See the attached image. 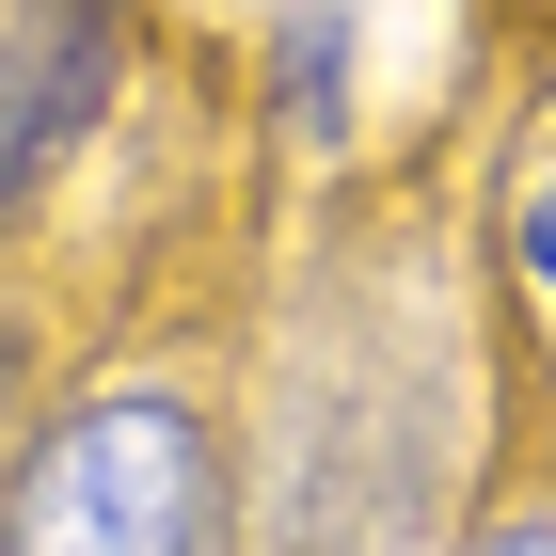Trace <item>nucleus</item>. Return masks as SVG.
<instances>
[{
    "label": "nucleus",
    "instance_id": "nucleus-1",
    "mask_svg": "<svg viewBox=\"0 0 556 556\" xmlns=\"http://www.w3.org/2000/svg\"><path fill=\"white\" fill-rule=\"evenodd\" d=\"M0 556H223V414L191 382H80L0 462Z\"/></svg>",
    "mask_w": 556,
    "mask_h": 556
},
{
    "label": "nucleus",
    "instance_id": "nucleus-2",
    "mask_svg": "<svg viewBox=\"0 0 556 556\" xmlns=\"http://www.w3.org/2000/svg\"><path fill=\"white\" fill-rule=\"evenodd\" d=\"M128 33L143 0H0V223H33V191L112 128Z\"/></svg>",
    "mask_w": 556,
    "mask_h": 556
},
{
    "label": "nucleus",
    "instance_id": "nucleus-3",
    "mask_svg": "<svg viewBox=\"0 0 556 556\" xmlns=\"http://www.w3.org/2000/svg\"><path fill=\"white\" fill-rule=\"evenodd\" d=\"M255 80H270V128H287V143H350V16H334V0H287Z\"/></svg>",
    "mask_w": 556,
    "mask_h": 556
},
{
    "label": "nucleus",
    "instance_id": "nucleus-4",
    "mask_svg": "<svg viewBox=\"0 0 556 556\" xmlns=\"http://www.w3.org/2000/svg\"><path fill=\"white\" fill-rule=\"evenodd\" d=\"M509 270H525V302L556 318V143L509 160Z\"/></svg>",
    "mask_w": 556,
    "mask_h": 556
},
{
    "label": "nucleus",
    "instance_id": "nucleus-5",
    "mask_svg": "<svg viewBox=\"0 0 556 556\" xmlns=\"http://www.w3.org/2000/svg\"><path fill=\"white\" fill-rule=\"evenodd\" d=\"M445 556H556V493H493V509H477Z\"/></svg>",
    "mask_w": 556,
    "mask_h": 556
}]
</instances>
